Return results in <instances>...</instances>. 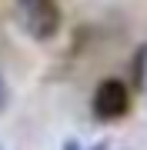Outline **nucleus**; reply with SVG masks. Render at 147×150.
I'll return each mask as SVG.
<instances>
[{"mask_svg":"<svg viewBox=\"0 0 147 150\" xmlns=\"http://www.w3.org/2000/svg\"><path fill=\"white\" fill-rule=\"evenodd\" d=\"M13 17L17 27L37 43H47L60 33V10L54 0H17Z\"/></svg>","mask_w":147,"mask_h":150,"instance_id":"obj_1","label":"nucleus"},{"mask_svg":"<svg viewBox=\"0 0 147 150\" xmlns=\"http://www.w3.org/2000/svg\"><path fill=\"white\" fill-rule=\"evenodd\" d=\"M90 110H94V117L104 120V123L120 120L127 110H131V93H127L124 80H117V77H107V80H100L97 87H94Z\"/></svg>","mask_w":147,"mask_h":150,"instance_id":"obj_2","label":"nucleus"},{"mask_svg":"<svg viewBox=\"0 0 147 150\" xmlns=\"http://www.w3.org/2000/svg\"><path fill=\"white\" fill-rule=\"evenodd\" d=\"M7 100H10V93H7V83H4V77H0V110L7 107Z\"/></svg>","mask_w":147,"mask_h":150,"instance_id":"obj_3","label":"nucleus"},{"mask_svg":"<svg viewBox=\"0 0 147 150\" xmlns=\"http://www.w3.org/2000/svg\"><path fill=\"white\" fill-rule=\"evenodd\" d=\"M64 150H84V147L77 144V140H67V144H64Z\"/></svg>","mask_w":147,"mask_h":150,"instance_id":"obj_4","label":"nucleus"}]
</instances>
